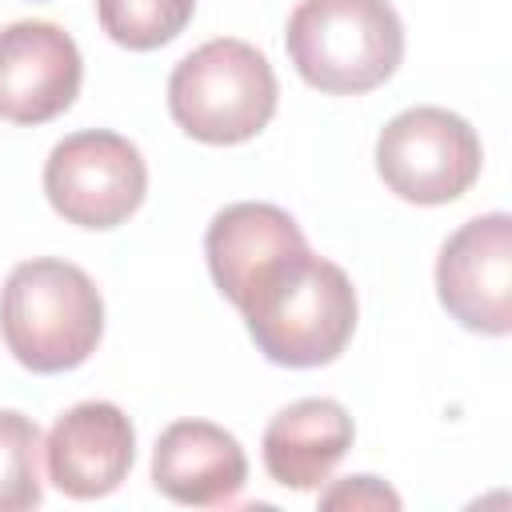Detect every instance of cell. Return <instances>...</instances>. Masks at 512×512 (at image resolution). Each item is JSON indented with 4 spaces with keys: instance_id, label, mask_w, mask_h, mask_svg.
Here are the masks:
<instances>
[{
    "instance_id": "obj_1",
    "label": "cell",
    "mask_w": 512,
    "mask_h": 512,
    "mask_svg": "<svg viewBox=\"0 0 512 512\" xmlns=\"http://www.w3.org/2000/svg\"><path fill=\"white\" fill-rule=\"evenodd\" d=\"M356 312L348 272L312 248L284 260L240 308L252 344L280 368L332 364L356 332Z\"/></svg>"
},
{
    "instance_id": "obj_2",
    "label": "cell",
    "mask_w": 512,
    "mask_h": 512,
    "mask_svg": "<svg viewBox=\"0 0 512 512\" xmlns=\"http://www.w3.org/2000/svg\"><path fill=\"white\" fill-rule=\"evenodd\" d=\"M0 336L28 372H72L104 336L100 288L68 260H24L0 288Z\"/></svg>"
},
{
    "instance_id": "obj_3",
    "label": "cell",
    "mask_w": 512,
    "mask_h": 512,
    "mask_svg": "<svg viewBox=\"0 0 512 512\" xmlns=\"http://www.w3.org/2000/svg\"><path fill=\"white\" fill-rule=\"evenodd\" d=\"M284 48L304 84L328 96H360L400 68L404 24L388 0H300Z\"/></svg>"
},
{
    "instance_id": "obj_4",
    "label": "cell",
    "mask_w": 512,
    "mask_h": 512,
    "mask_svg": "<svg viewBox=\"0 0 512 512\" xmlns=\"http://www.w3.org/2000/svg\"><path fill=\"white\" fill-rule=\"evenodd\" d=\"M280 84L268 56L236 36L192 48L168 76V112L200 144H244L276 116Z\"/></svg>"
},
{
    "instance_id": "obj_5",
    "label": "cell",
    "mask_w": 512,
    "mask_h": 512,
    "mask_svg": "<svg viewBox=\"0 0 512 512\" xmlns=\"http://www.w3.org/2000/svg\"><path fill=\"white\" fill-rule=\"evenodd\" d=\"M484 164L476 128L436 104L396 112L376 136V172L388 192L408 204H452L460 200Z\"/></svg>"
},
{
    "instance_id": "obj_6",
    "label": "cell",
    "mask_w": 512,
    "mask_h": 512,
    "mask_svg": "<svg viewBox=\"0 0 512 512\" xmlns=\"http://www.w3.org/2000/svg\"><path fill=\"white\" fill-rule=\"evenodd\" d=\"M148 192V164L140 148L108 128L64 136L44 160V196L76 228L108 232L124 224Z\"/></svg>"
},
{
    "instance_id": "obj_7",
    "label": "cell",
    "mask_w": 512,
    "mask_h": 512,
    "mask_svg": "<svg viewBox=\"0 0 512 512\" xmlns=\"http://www.w3.org/2000/svg\"><path fill=\"white\" fill-rule=\"evenodd\" d=\"M436 296L444 312L480 336L512 332V220L484 212L460 224L436 260Z\"/></svg>"
},
{
    "instance_id": "obj_8",
    "label": "cell",
    "mask_w": 512,
    "mask_h": 512,
    "mask_svg": "<svg viewBox=\"0 0 512 512\" xmlns=\"http://www.w3.org/2000/svg\"><path fill=\"white\" fill-rule=\"evenodd\" d=\"M84 80L76 40L52 20L0 28V120L48 124L72 108Z\"/></svg>"
},
{
    "instance_id": "obj_9",
    "label": "cell",
    "mask_w": 512,
    "mask_h": 512,
    "mask_svg": "<svg viewBox=\"0 0 512 512\" xmlns=\"http://www.w3.org/2000/svg\"><path fill=\"white\" fill-rule=\"evenodd\" d=\"M136 460V432L112 400L72 404L44 440L48 480L72 500H100L116 492Z\"/></svg>"
},
{
    "instance_id": "obj_10",
    "label": "cell",
    "mask_w": 512,
    "mask_h": 512,
    "mask_svg": "<svg viewBox=\"0 0 512 512\" xmlns=\"http://www.w3.org/2000/svg\"><path fill=\"white\" fill-rule=\"evenodd\" d=\"M304 248L308 240L300 224L284 208L264 200H240L220 208L204 232L208 272L220 296L232 300L236 308H244L256 296V288Z\"/></svg>"
},
{
    "instance_id": "obj_11",
    "label": "cell",
    "mask_w": 512,
    "mask_h": 512,
    "mask_svg": "<svg viewBox=\"0 0 512 512\" xmlns=\"http://www.w3.org/2000/svg\"><path fill=\"white\" fill-rule=\"evenodd\" d=\"M152 484L188 508L232 504L248 484V456L228 428L212 420H176L156 436Z\"/></svg>"
},
{
    "instance_id": "obj_12",
    "label": "cell",
    "mask_w": 512,
    "mask_h": 512,
    "mask_svg": "<svg viewBox=\"0 0 512 512\" xmlns=\"http://www.w3.org/2000/svg\"><path fill=\"white\" fill-rule=\"evenodd\" d=\"M352 440H356V424L340 400L304 396L268 420L260 456L280 488L312 492L332 476V468L344 460Z\"/></svg>"
},
{
    "instance_id": "obj_13",
    "label": "cell",
    "mask_w": 512,
    "mask_h": 512,
    "mask_svg": "<svg viewBox=\"0 0 512 512\" xmlns=\"http://www.w3.org/2000/svg\"><path fill=\"white\" fill-rule=\"evenodd\" d=\"M196 12V0H96L100 28L108 40L132 52H152L176 40Z\"/></svg>"
},
{
    "instance_id": "obj_14",
    "label": "cell",
    "mask_w": 512,
    "mask_h": 512,
    "mask_svg": "<svg viewBox=\"0 0 512 512\" xmlns=\"http://www.w3.org/2000/svg\"><path fill=\"white\" fill-rule=\"evenodd\" d=\"M40 428L32 416L0 408V512H24L44 500Z\"/></svg>"
},
{
    "instance_id": "obj_15",
    "label": "cell",
    "mask_w": 512,
    "mask_h": 512,
    "mask_svg": "<svg viewBox=\"0 0 512 512\" xmlns=\"http://www.w3.org/2000/svg\"><path fill=\"white\" fill-rule=\"evenodd\" d=\"M320 508H400V496L376 476H344L320 492Z\"/></svg>"
}]
</instances>
